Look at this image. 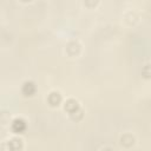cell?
Returning a JSON list of instances; mask_svg holds the SVG:
<instances>
[{
    "instance_id": "obj_1",
    "label": "cell",
    "mask_w": 151,
    "mask_h": 151,
    "mask_svg": "<svg viewBox=\"0 0 151 151\" xmlns=\"http://www.w3.org/2000/svg\"><path fill=\"white\" fill-rule=\"evenodd\" d=\"M26 127V124L22 119H15L13 123H12V129L15 131V132H22Z\"/></svg>"
},
{
    "instance_id": "obj_2",
    "label": "cell",
    "mask_w": 151,
    "mask_h": 151,
    "mask_svg": "<svg viewBox=\"0 0 151 151\" xmlns=\"http://www.w3.org/2000/svg\"><path fill=\"white\" fill-rule=\"evenodd\" d=\"M65 110H67L71 114L74 113L76 111H78V103L76 100H73V99H68L66 101V104H65Z\"/></svg>"
},
{
    "instance_id": "obj_3",
    "label": "cell",
    "mask_w": 151,
    "mask_h": 151,
    "mask_svg": "<svg viewBox=\"0 0 151 151\" xmlns=\"http://www.w3.org/2000/svg\"><path fill=\"white\" fill-rule=\"evenodd\" d=\"M34 91H35V86H34V84H33L32 81H26V83L24 84V86H22V92H24L25 94L31 96Z\"/></svg>"
},
{
    "instance_id": "obj_4",
    "label": "cell",
    "mask_w": 151,
    "mask_h": 151,
    "mask_svg": "<svg viewBox=\"0 0 151 151\" xmlns=\"http://www.w3.org/2000/svg\"><path fill=\"white\" fill-rule=\"evenodd\" d=\"M61 100V97L58 92H52L50 96H48V101L52 104V105H58L59 101Z\"/></svg>"
},
{
    "instance_id": "obj_5",
    "label": "cell",
    "mask_w": 151,
    "mask_h": 151,
    "mask_svg": "<svg viewBox=\"0 0 151 151\" xmlns=\"http://www.w3.org/2000/svg\"><path fill=\"white\" fill-rule=\"evenodd\" d=\"M20 146H21V139H19V138H13V139L9 140V143H8V147H9V150H12V151L18 150Z\"/></svg>"
},
{
    "instance_id": "obj_6",
    "label": "cell",
    "mask_w": 151,
    "mask_h": 151,
    "mask_svg": "<svg viewBox=\"0 0 151 151\" xmlns=\"http://www.w3.org/2000/svg\"><path fill=\"white\" fill-rule=\"evenodd\" d=\"M143 74L144 77L146 78H150L151 77V65H145L144 68H143Z\"/></svg>"
},
{
    "instance_id": "obj_7",
    "label": "cell",
    "mask_w": 151,
    "mask_h": 151,
    "mask_svg": "<svg viewBox=\"0 0 151 151\" xmlns=\"http://www.w3.org/2000/svg\"><path fill=\"white\" fill-rule=\"evenodd\" d=\"M105 151H111V150H109V149H107V150H105Z\"/></svg>"
}]
</instances>
